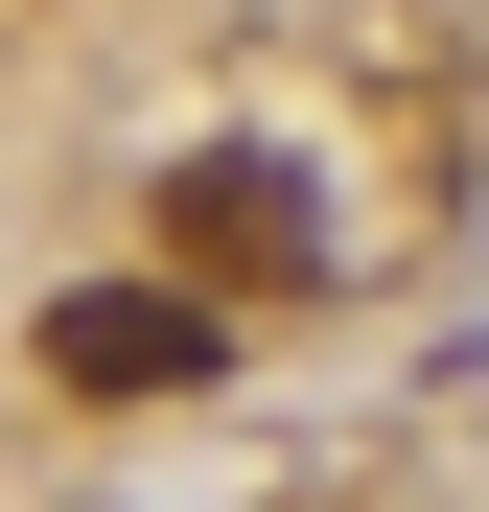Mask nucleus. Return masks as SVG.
Segmentation results:
<instances>
[{"instance_id":"obj_1","label":"nucleus","mask_w":489,"mask_h":512,"mask_svg":"<svg viewBox=\"0 0 489 512\" xmlns=\"http://www.w3.org/2000/svg\"><path fill=\"white\" fill-rule=\"evenodd\" d=\"M163 256H187L210 303H303L326 280V187L280 140H187V163H163Z\"/></svg>"},{"instance_id":"obj_2","label":"nucleus","mask_w":489,"mask_h":512,"mask_svg":"<svg viewBox=\"0 0 489 512\" xmlns=\"http://www.w3.org/2000/svg\"><path fill=\"white\" fill-rule=\"evenodd\" d=\"M210 350H233V326H210L187 256H163V280H70V303H47V373H70V396H187Z\"/></svg>"}]
</instances>
